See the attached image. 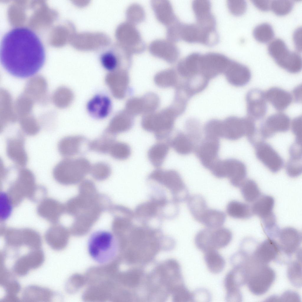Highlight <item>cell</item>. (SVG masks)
<instances>
[{
  "label": "cell",
  "instance_id": "cell-23",
  "mask_svg": "<svg viewBox=\"0 0 302 302\" xmlns=\"http://www.w3.org/2000/svg\"><path fill=\"white\" fill-rule=\"evenodd\" d=\"M286 264L288 280L293 286L300 288L302 286L301 248L298 249Z\"/></svg>",
  "mask_w": 302,
  "mask_h": 302
},
{
  "label": "cell",
  "instance_id": "cell-52",
  "mask_svg": "<svg viewBox=\"0 0 302 302\" xmlns=\"http://www.w3.org/2000/svg\"><path fill=\"white\" fill-rule=\"evenodd\" d=\"M193 293V300H209L210 295L209 293L206 290L200 289L196 290Z\"/></svg>",
  "mask_w": 302,
  "mask_h": 302
},
{
  "label": "cell",
  "instance_id": "cell-17",
  "mask_svg": "<svg viewBox=\"0 0 302 302\" xmlns=\"http://www.w3.org/2000/svg\"><path fill=\"white\" fill-rule=\"evenodd\" d=\"M44 259L43 253L40 249H32L16 260L13 267V271L19 276L24 275L30 269L40 266Z\"/></svg>",
  "mask_w": 302,
  "mask_h": 302
},
{
  "label": "cell",
  "instance_id": "cell-41",
  "mask_svg": "<svg viewBox=\"0 0 302 302\" xmlns=\"http://www.w3.org/2000/svg\"><path fill=\"white\" fill-rule=\"evenodd\" d=\"M131 152V148L128 144L123 142L115 141L111 146L109 153L116 159L124 160L129 157Z\"/></svg>",
  "mask_w": 302,
  "mask_h": 302
},
{
  "label": "cell",
  "instance_id": "cell-22",
  "mask_svg": "<svg viewBox=\"0 0 302 302\" xmlns=\"http://www.w3.org/2000/svg\"><path fill=\"white\" fill-rule=\"evenodd\" d=\"M274 204L272 196L261 195L251 206L253 214L259 217L262 221L270 219L275 216L273 211Z\"/></svg>",
  "mask_w": 302,
  "mask_h": 302
},
{
  "label": "cell",
  "instance_id": "cell-43",
  "mask_svg": "<svg viewBox=\"0 0 302 302\" xmlns=\"http://www.w3.org/2000/svg\"><path fill=\"white\" fill-rule=\"evenodd\" d=\"M111 172L109 166L102 162H98L91 165L90 171L93 176L99 180L106 178L110 175Z\"/></svg>",
  "mask_w": 302,
  "mask_h": 302
},
{
  "label": "cell",
  "instance_id": "cell-24",
  "mask_svg": "<svg viewBox=\"0 0 302 302\" xmlns=\"http://www.w3.org/2000/svg\"><path fill=\"white\" fill-rule=\"evenodd\" d=\"M86 139L80 136H69L62 139L59 142L58 149L60 153L66 158L75 155L81 151Z\"/></svg>",
  "mask_w": 302,
  "mask_h": 302
},
{
  "label": "cell",
  "instance_id": "cell-30",
  "mask_svg": "<svg viewBox=\"0 0 302 302\" xmlns=\"http://www.w3.org/2000/svg\"><path fill=\"white\" fill-rule=\"evenodd\" d=\"M200 55V54L197 52L191 53L181 63L180 66V71L186 80L198 75H202L199 70Z\"/></svg>",
  "mask_w": 302,
  "mask_h": 302
},
{
  "label": "cell",
  "instance_id": "cell-16",
  "mask_svg": "<svg viewBox=\"0 0 302 302\" xmlns=\"http://www.w3.org/2000/svg\"><path fill=\"white\" fill-rule=\"evenodd\" d=\"M291 121L286 114L280 112L268 116L261 125L260 133L264 139L269 138L275 134L287 131Z\"/></svg>",
  "mask_w": 302,
  "mask_h": 302
},
{
  "label": "cell",
  "instance_id": "cell-25",
  "mask_svg": "<svg viewBox=\"0 0 302 302\" xmlns=\"http://www.w3.org/2000/svg\"><path fill=\"white\" fill-rule=\"evenodd\" d=\"M118 46L112 45L104 50L100 55V60L102 66L109 72L116 70L124 55Z\"/></svg>",
  "mask_w": 302,
  "mask_h": 302
},
{
  "label": "cell",
  "instance_id": "cell-46",
  "mask_svg": "<svg viewBox=\"0 0 302 302\" xmlns=\"http://www.w3.org/2000/svg\"><path fill=\"white\" fill-rule=\"evenodd\" d=\"M227 5L229 11L233 14L239 15L243 14L247 8V3L244 0H229Z\"/></svg>",
  "mask_w": 302,
  "mask_h": 302
},
{
  "label": "cell",
  "instance_id": "cell-10",
  "mask_svg": "<svg viewBox=\"0 0 302 302\" xmlns=\"http://www.w3.org/2000/svg\"><path fill=\"white\" fill-rule=\"evenodd\" d=\"M274 240L279 251V260L281 257H285L286 262L300 248L302 234L295 228L286 227L280 229L276 238Z\"/></svg>",
  "mask_w": 302,
  "mask_h": 302
},
{
  "label": "cell",
  "instance_id": "cell-38",
  "mask_svg": "<svg viewBox=\"0 0 302 302\" xmlns=\"http://www.w3.org/2000/svg\"><path fill=\"white\" fill-rule=\"evenodd\" d=\"M274 31L272 26L267 22H262L256 25L253 30V35L258 42L268 43L274 38Z\"/></svg>",
  "mask_w": 302,
  "mask_h": 302
},
{
  "label": "cell",
  "instance_id": "cell-36",
  "mask_svg": "<svg viewBox=\"0 0 302 302\" xmlns=\"http://www.w3.org/2000/svg\"><path fill=\"white\" fill-rule=\"evenodd\" d=\"M53 293L49 290L37 286H30L26 288L23 294V300H51Z\"/></svg>",
  "mask_w": 302,
  "mask_h": 302
},
{
  "label": "cell",
  "instance_id": "cell-15",
  "mask_svg": "<svg viewBox=\"0 0 302 302\" xmlns=\"http://www.w3.org/2000/svg\"><path fill=\"white\" fill-rule=\"evenodd\" d=\"M245 101L248 117L254 120L260 119L265 115L267 101L264 92L257 88L252 89L247 93Z\"/></svg>",
  "mask_w": 302,
  "mask_h": 302
},
{
  "label": "cell",
  "instance_id": "cell-48",
  "mask_svg": "<svg viewBox=\"0 0 302 302\" xmlns=\"http://www.w3.org/2000/svg\"><path fill=\"white\" fill-rule=\"evenodd\" d=\"M0 214L3 219H6L9 216L12 211V206L8 197L3 193L0 196Z\"/></svg>",
  "mask_w": 302,
  "mask_h": 302
},
{
  "label": "cell",
  "instance_id": "cell-45",
  "mask_svg": "<svg viewBox=\"0 0 302 302\" xmlns=\"http://www.w3.org/2000/svg\"><path fill=\"white\" fill-rule=\"evenodd\" d=\"M192 7L195 17L211 12V3L208 0H194Z\"/></svg>",
  "mask_w": 302,
  "mask_h": 302
},
{
  "label": "cell",
  "instance_id": "cell-21",
  "mask_svg": "<svg viewBox=\"0 0 302 302\" xmlns=\"http://www.w3.org/2000/svg\"><path fill=\"white\" fill-rule=\"evenodd\" d=\"M265 99L276 110L282 111L291 104L292 98L291 94L278 87H271L264 92Z\"/></svg>",
  "mask_w": 302,
  "mask_h": 302
},
{
  "label": "cell",
  "instance_id": "cell-50",
  "mask_svg": "<svg viewBox=\"0 0 302 302\" xmlns=\"http://www.w3.org/2000/svg\"><path fill=\"white\" fill-rule=\"evenodd\" d=\"M278 297L279 302H300V298L299 294L297 292L291 290L286 291L280 296Z\"/></svg>",
  "mask_w": 302,
  "mask_h": 302
},
{
  "label": "cell",
  "instance_id": "cell-9",
  "mask_svg": "<svg viewBox=\"0 0 302 302\" xmlns=\"http://www.w3.org/2000/svg\"><path fill=\"white\" fill-rule=\"evenodd\" d=\"M210 170L217 178H228L232 185L236 187H239L247 179V169L245 165L236 159L219 160Z\"/></svg>",
  "mask_w": 302,
  "mask_h": 302
},
{
  "label": "cell",
  "instance_id": "cell-13",
  "mask_svg": "<svg viewBox=\"0 0 302 302\" xmlns=\"http://www.w3.org/2000/svg\"><path fill=\"white\" fill-rule=\"evenodd\" d=\"M182 37L190 43H199L208 45L215 44L218 40L216 31L211 32L200 27L196 24H189L183 26Z\"/></svg>",
  "mask_w": 302,
  "mask_h": 302
},
{
  "label": "cell",
  "instance_id": "cell-6",
  "mask_svg": "<svg viewBox=\"0 0 302 302\" xmlns=\"http://www.w3.org/2000/svg\"><path fill=\"white\" fill-rule=\"evenodd\" d=\"M91 165L83 157L66 158L59 162L53 170L56 179L65 183H72L82 179L90 172Z\"/></svg>",
  "mask_w": 302,
  "mask_h": 302
},
{
  "label": "cell",
  "instance_id": "cell-8",
  "mask_svg": "<svg viewBox=\"0 0 302 302\" xmlns=\"http://www.w3.org/2000/svg\"><path fill=\"white\" fill-rule=\"evenodd\" d=\"M232 234L231 231L225 227L216 229L206 228L199 231L195 238L197 247L204 252L217 250L227 246L231 241Z\"/></svg>",
  "mask_w": 302,
  "mask_h": 302
},
{
  "label": "cell",
  "instance_id": "cell-3",
  "mask_svg": "<svg viewBox=\"0 0 302 302\" xmlns=\"http://www.w3.org/2000/svg\"><path fill=\"white\" fill-rule=\"evenodd\" d=\"M147 179L168 189L177 203L185 201L189 197L187 187L179 173L175 170L157 168L149 175Z\"/></svg>",
  "mask_w": 302,
  "mask_h": 302
},
{
  "label": "cell",
  "instance_id": "cell-26",
  "mask_svg": "<svg viewBox=\"0 0 302 302\" xmlns=\"http://www.w3.org/2000/svg\"><path fill=\"white\" fill-rule=\"evenodd\" d=\"M224 283L227 301H241L242 295L240 288L242 285L233 269L228 272L225 276Z\"/></svg>",
  "mask_w": 302,
  "mask_h": 302
},
{
  "label": "cell",
  "instance_id": "cell-54",
  "mask_svg": "<svg viewBox=\"0 0 302 302\" xmlns=\"http://www.w3.org/2000/svg\"><path fill=\"white\" fill-rule=\"evenodd\" d=\"M293 100L297 103L302 101V86L299 85L295 87L293 90L291 94Z\"/></svg>",
  "mask_w": 302,
  "mask_h": 302
},
{
  "label": "cell",
  "instance_id": "cell-33",
  "mask_svg": "<svg viewBox=\"0 0 302 302\" xmlns=\"http://www.w3.org/2000/svg\"><path fill=\"white\" fill-rule=\"evenodd\" d=\"M188 200V207L191 213L196 221L200 222L208 209L205 199L201 195L195 194L189 197Z\"/></svg>",
  "mask_w": 302,
  "mask_h": 302
},
{
  "label": "cell",
  "instance_id": "cell-34",
  "mask_svg": "<svg viewBox=\"0 0 302 302\" xmlns=\"http://www.w3.org/2000/svg\"><path fill=\"white\" fill-rule=\"evenodd\" d=\"M204 259L208 269L213 273H220L224 267V260L217 250L205 252Z\"/></svg>",
  "mask_w": 302,
  "mask_h": 302
},
{
  "label": "cell",
  "instance_id": "cell-35",
  "mask_svg": "<svg viewBox=\"0 0 302 302\" xmlns=\"http://www.w3.org/2000/svg\"><path fill=\"white\" fill-rule=\"evenodd\" d=\"M132 126V123L129 119L121 115H117L110 121L106 133L114 135L125 132L129 130Z\"/></svg>",
  "mask_w": 302,
  "mask_h": 302
},
{
  "label": "cell",
  "instance_id": "cell-47",
  "mask_svg": "<svg viewBox=\"0 0 302 302\" xmlns=\"http://www.w3.org/2000/svg\"><path fill=\"white\" fill-rule=\"evenodd\" d=\"M294 135L296 142L302 144V118L299 116L294 118L291 122L290 127Z\"/></svg>",
  "mask_w": 302,
  "mask_h": 302
},
{
  "label": "cell",
  "instance_id": "cell-44",
  "mask_svg": "<svg viewBox=\"0 0 302 302\" xmlns=\"http://www.w3.org/2000/svg\"><path fill=\"white\" fill-rule=\"evenodd\" d=\"M285 170L287 175L290 177L299 176L302 172V159L290 158L286 163Z\"/></svg>",
  "mask_w": 302,
  "mask_h": 302
},
{
  "label": "cell",
  "instance_id": "cell-42",
  "mask_svg": "<svg viewBox=\"0 0 302 302\" xmlns=\"http://www.w3.org/2000/svg\"><path fill=\"white\" fill-rule=\"evenodd\" d=\"M293 5L290 0H273L271 1L270 9L277 15H284L290 12Z\"/></svg>",
  "mask_w": 302,
  "mask_h": 302
},
{
  "label": "cell",
  "instance_id": "cell-31",
  "mask_svg": "<svg viewBox=\"0 0 302 302\" xmlns=\"http://www.w3.org/2000/svg\"><path fill=\"white\" fill-rule=\"evenodd\" d=\"M226 210L229 216L237 219H247L253 215L251 206L235 200H232L228 203Z\"/></svg>",
  "mask_w": 302,
  "mask_h": 302
},
{
  "label": "cell",
  "instance_id": "cell-53",
  "mask_svg": "<svg viewBox=\"0 0 302 302\" xmlns=\"http://www.w3.org/2000/svg\"><path fill=\"white\" fill-rule=\"evenodd\" d=\"M254 5L258 9L266 11L270 9L271 1L267 0H254L252 1Z\"/></svg>",
  "mask_w": 302,
  "mask_h": 302
},
{
  "label": "cell",
  "instance_id": "cell-4",
  "mask_svg": "<svg viewBox=\"0 0 302 302\" xmlns=\"http://www.w3.org/2000/svg\"><path fill=\"white\" fill-rule=\"evenodd\" d=\"M268 52L277 64L291 73H297L301 70L302 58L300 53L290 50L281 39L274 38L267 46Z\"/></svg>",
  "mask_w": 302,
  "mask_h": 302
},
{
  "label": "cell",
  "instance_id": "cell-1",
  "mask_svg": "<svg viewBox=\"0 0 302 302\" xmlns=\"http://www.w3.org/2000/svg\"><path fill=\"white\" fill-rule=\"evenodd\" d=\"M0 61L5 70L19 78H28L42 68L46 60L40 38L26 27L11 29L3 36L0 45Z\"/></svg>",
  "mask_w": 302,
  "mask_h": 302
},
{
  "label": "cell",
  "instance_id": "cell-7",
  "mask_svg": "<svg viewBox=\"0 0 302 302\" xmlns=\"http://www.w3.org/2000/svg\"><path fill=\"white\" fill-rule=\"evenodd\" d=\"M256 132L254 120L248 117L230 116L222 121V138L235 141L245 136L252 142Z\"/></svg>",
  "mask_w": 302,
  "mask_h": 302
},
{
  "label": "cell",
  "instance_id": "cell-14",
  "mask_svg": "<svg viewBox=\"0 0 302 302\" xmlns=\"http://www.w3.org/2000/svg\"><path fill=\"white\" fill-rule=\"evenodd\" d=\"M220 147L219 139L205 138L195 149L196 156L205 168L210 170L219 160Z\"/></svg>",
  "mask_w": 302,
  "mask_h": 302
},
{
  "label": "cell",
  "instance_id": "cell-51",
  "mask_svg": "<svg viewBox=\"0 0 302 302\" xmlns=\"http://www.w3.org/2000/svg\"><path fill=\"white\" fill-rule=\"evenodd\" d=\"M289 154L290 158L302 159V144L295 142L290 147Z\"/></svg>",
  "mask_w": 302,
  "mask_h": 302
},
{
  "label": "cell",
  "instance_id": "cell-11",
  "mask_svg": "<svg viewBox=\"0 0 302 302\" xmlns=\"http://www.w3.org/2000/svg\"><path fill=\"white\" fill-rule=\"evenodd\" d=\"M231 60L226 56L217 53L209 52L201 55L200 73L209 81L223 74Z\"/></svg>",
  "mask_w": 302,
  "mask_h": 302
},
{
  "label": "cell",
  "instance_id": "cell-40",
  "mask_svg": "<svg viewBox=\"0 0 302 302\" xmlns=\"http://www.w3.org/2000/svg\"><path fill=\"white\" fill-rule=\"evenodd\" d=\"M222 121L212 119L208 121L204 127L205 137L219 139L222 137Z\"/></svg>",
  "mask_w": 302,
  "mask_h": 302
},
{
  "label": "cell",
  "instance_id": "cell-5",
  "mask_svg": "<svg viewBox=\"0 0 302 302\" xmlns=\"http://www.w3.org/2000/svg\"><path fill=\"white\" fill-rule=\"evenodd\" d=\"M246 276V284L249 290L255 295L260 296L269 290L275 281V273L267 265L254 262L248 266Z\"/></svg>",
  "mask_w": 302,
  "mask_h": 302
},
{
  "label": "cell",
  "instance_id": "cell-27",
  "mask_svg": "<svg viewBox=\"0 0 302 302\" xmlns=\"http://www.w3.org/2000/svg\"><path fill=\"white\" fill-rule=\"evenodd\" d=\"M168 141L170 146L181 155H188L195 150V144L191 138L181 132H177L173 139Z\"/></svg>",
  "mask_w": 302,
  "mask_h": 302
},
{
  "label": "cell",
  "instance_id": "cell-19",
  "mask_svg": "<svg viewBox=\"0 0 302 302\" xmlns=\"http://www.w3.org/2000/svg\"><path fill=\"white\" fill-rule=\"evenodd\" d=\"M251 256L257 262L267 265L273 261H278L279 252L275 241L268 238L257 246Z\"/></svg>",
  "mask_w": 302,
  "mask_h": 302
},
{
  "label": "cell",
  "instance_id": "cell-12",
  "mask_svg": "<svg viewBox=\"0 0 302 302\" xmlns=\"http://www.w3.org/2000/svg\"><path fill=\"white\" fill-rule=\"evenodd\" d=\"M255 153L258 159L271 172L280 171L283 165V160L268 143L262 141L254 143Z\"/></svg>",
  "mask_w": 302,
  "mask_h": 302
},
{
  "label": "cell",
  "instance_id": "cell-28",
  "mask_svg": "<svg viewBox=\"0 0 302 302\" xmlns=\"http://www.w3.org/2000/svg\"><path fill=\"white\" fill-rule=\"evenodd\" d=\"M169 144L167 142H159L151 146L147 152V157L150 163L156 168L163 165L168 153Z\"/></svg>",
  "mask_w": 302,
  "mask_h": 302
},
{
  "label": "cell",
  "instance_id": "cell-37",
  "mask_svg": "<svg viewBox=\"0 0 302 302\" xmlns=\"http://www.w3.org/2000/svg\"><path fill=\"white\" fill-rule=\"evenodd\" d=\"M239 188L244 198L248 203H254L261 195L257 183L252 179H246Z\"/></svg>",
  "mask_w": 302,
  "mask_h": 302
},
{
  "label": "cell",
  "instance_id": "cell-29",
  "mask_svg": "<svg viewBox=\"0 0 302 302\" xmlns=\"http://www.w3.org/2000/svg\"><path fill=\"white\" fill-rule=\"evenodd\" d=\"M7 153L12 160L20 165H23L27 162V155L23 142L20 138L11 139L7 141Z\"/></svg>",
  "mask_w": 302,
  "mask_h": 302
},
{
  "label": "cell",
  "instance_id": "cell-20",
  "mask_svg": "<svg viewBox=\"0 0 302 302\" xmlns=\"http://www.w3.org/2000/svg\"><path fill=\"white\" fill-rule=\"evenodd\" d=\"M111 106V101L109 97L104 95L97 94L88 101L86 107L88 112L92 116L102 119L109 115Z\"/></svg>",
  "mask_w": 302,
  "mask_h": 302
},
{
  "label": "cell",
  "instance_id": "cell-2",
  "mask_svg": "<svg viewBox=\"0 0 302 302\" xmlns=\"http://www.w3.org/2000/svg\"><path fill=\"white\" fill-rule=\"evenodd\" d=\"M118 249L116 238L108 231H96L91 234L88 240V254L94 261L100 264L111 262L116 257Z\"/></svg>",
  "mask_w": 302,
  "mask_h": 302
},
{
  "label": "cell",
  "instance_id": "cell-39",
  "mask_svg": "<svg viewBox=\"0 0 302 302\" xmlns=\"http://www.w3.org/2000/svg\"><path fill=\"white\" fill-rule=\"evenodd\" d=\"M115 141L113 135L106 133L89 142L88 146L89 149L101 153H109Z\"/></svg>",
  "mask_w": 302,
  "mask_h": 302
},
{
  "label": "cell",
  "instance_id": "cell-32",
  "mask_svg": "<svg viewBox=\"0 0 302 302\" xmlns=\"http://www.w3.org/2000/svg\"><path fill=\"white\" fill-rule=\"evenodd\" d=\"M226 219V215L223 212L217 209L208 208L199 222L208 228L216 229L221 227Z\"/></svg>",
  "mask_w": 302,
  "mask_h": 302
},
{
  "label": "cell",
  "instance_id": "cell-49",
  "mask_svg": "<svg viewBox=\"0 0 302 302\" xmlns=\"http://www.w3.org/2000/svg\"><path fill=\"white\" fill-rule=\"evenodd\" d=\"M293 41L296 51L300 52L302 50V27H299L294 31L293 34Z\"/></svg>",
  "mask_w": 302,
  "mask_h": 302
},
{
  "label": "cell",
  "instance_id": "cell-18",
  "mask_svg": "<svg viewBox=\"0 0 302 302\" xmlns=\"http://www.w3.org/2000/svg\"><path fill=\"white\" fill-rule=\"evenodd\" d=\"M223 74L229 83L237 87L247 84L251 77V71L247 66L232 60Z\"/></svg>",
  "mask_w": 302,
  "mask_h": 302
}]
</instances>
